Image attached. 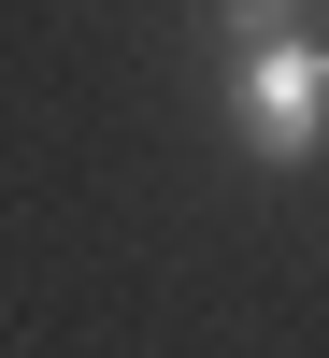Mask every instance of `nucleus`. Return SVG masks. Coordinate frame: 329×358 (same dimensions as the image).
Instances as JSON below:
<instances>
[{
	"label": "nucleus",
	"instance_id": "f257e3e1",
	"mask_svg": "<svg viewBox=\"0 0 329 358\" xmlns=\"http://www.w3.org/2000/svg\"><path fill=\"white\" fill-rule=\"evenodd\" d=\"M229 143L272 172H301L329 143V43L315 29H272V43H229Z\"/></svg>",
	"mask_w": 329,
	"mask_h": 358
},
{
	"label": "nucleus",
	"instance_id": "f03ea898",
	"mask_svg": "<svg viewBox=\"0 0 329 358\" xmlns=\"http://www.w3.org/2000/svg\"><path fill=\"white\" fill-rule=\"evenodd\" d=\"M272 29H301V0H229V43H272Z\"/></svg>",
	"mask_w": 329,
	"mask_h": 358
}]
</instances>
